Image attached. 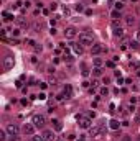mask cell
<instances>
[{"label":"cell","mask_w":140,"mask_h":141,"mask_svg":"<svg viewBox=\"0 0 140 141\" xmlns=\"http://www.w3.org/2000/svg\"><path fill=\"white\" fill-rule=\"evenodd\" d=\"M79 43L83 44V46H92L94 44V35L91 30H86L84 33L79 35Z\"/></svg>","instance_id":"obj_1"},{"label":"cell","mask_w":140,"mask_h":141,"mask_svg":"<svg viewBox=\"0 0 140 141\" xmlns=\"http://www.w3.org/2000/svg\"><path fill=\"white\" fill-rule=\"evenodd\" d=\"M111 26H112V33H114V36H117V38L124 36V28L120 26V23H119L117 20H114V21H112Z\"/></svg>","instance_id":"obj_2"},{"label":"cell","mask_w":140,"mask_h":141,"mask_svg":"<svg viewBox=\"0 0 140 141\" xmlns=\"http://www.w3.org/2000/svg\"><path fill=\"white\" fill-rule=\"evenodd\" d=\"M31 123H33L36 128H43V126L46 125V118H45V115H33Z\"/></svg>","instance_id":"obj_3"},{"label":"cell","mask_w":140,"mask_h":141,"mask_svg":"<svg viewBox=\"0 0 140 141\" xmlns=\"http://www.w3.org/2000/svg\"><path fill=\"white\" fill-rule=\"evenodd\" d=\"M13 66H15V59H13V56L7 54V56L3 57V69H5V71H10V69H13Z\"/></svg>","instance_id":"obj_4"},{"label":"cell","mask_w":140,"mask_h":141,"mask_svg":"<svg viewBox=\"0 0 140 141\" xmlns=\"http://www.w3.org/2000/svg\"><path fill=\"white\" fill-rule=\"evenodd\" d=\"M35 128H36V126H35L33 123H25L23 128H21V133L27 135V136H33V135H35Z\"/></svg>","instance_id":"obj_5"},{"label":"cell","mask_w":140,"mask_h":141,"mask_svg":"<svg viewBox=\"0 0 140 141\" xmlns=\"http://www.w3.org/2000/svg\"><path fill=\"white\" fill-rule=\"evenodd\" d=\"M77 120H79V126H81L83 130L91 128V118H89V116H81V115H77Z\"/></svg>","instance_id":"obj_6"},{"label":"cell","mask_w":140,"mask_h":141,"mask_svg":"<svg viewBox=\"0 0 140 141\" xmlns=\"http://www.w3.org/2000/svg\"><path fill=\"white\" fill-rule=\"evenodd\" d=\"M18 131H20V128H18L17 123H8V125H7V133H8L10 136H17Z\"/></svg>","instance_id":"obj_7"},{"label":"cell","mask_w":140,"mask_h":141,"mask_svg":"<svg viewBox=\"0 0 140 141\" xmlns=\"http://www.w3.org/2000/svg\"><path fill=\"white\" fill-rule=\"evenodd\" d=\"M101 131H102V125H97V126H91V128H89V135H91L92 138L101 136Z\"/></svg>","instance_id":"obj_8"},{"label":"cell","mask_w":140,"mask_h":141,"mask_svg":"<svg viewBox=\"0 0 140 141\" xmlns=\"http://www.w3.org/2000/svg\"><path fill=\"white\" fill-rule=\"evenodd\" d=\"M76 35H77V31H76L74 26H68V28L64 30V36L68 38V39H73V38H76Z\"/></svg>","instance_id":"obj_9"},{"label":"cell","mask_w":140,"mask_h":141,"mask_svg":"<svg viewBox=\"0 0 140 141\" xmlns=\"http://www.w3.org/2000/svg\"><path fill=\"white\" fill-rule=\"evenodd\" d=\"M102 51H105V48H104L102 44H92V46H91V54H94V56H96V54H101Z\"/></svg>","instance_id":"obj_10"},{"label":"cell","mask_w":140,"mask_h":141,"mask_svg":"<svg viewBox=\"0 0 140 141\" xmlns=\"http://www.w3.org/2000/svg\"><path fill=\"white\" fill-rule=\"evenodd\" d=\"M41 136H43V140H45V141H55V140H56L55 133H53V131H49V130H45Z\"/></svg>","instance_id":"obj_11"},{"label":"cell","mask_w":140,"mask_h":141,"mask_svg":"<svg viewBox=\"0 0 140 141\" xmlns=\"http://www.w3.org/2000/svg\"><path fill=\"white\" fill-rule=\"evenodd\" d=\"M71 48L74 49V53H76V54H83L84 46L81 44V43H71Z\"/></svg>","instance_id":"obj_12"},{"label":"cell","mask_w":140,"mask_h":141,"mask_svg":"<svg viewBox=\"0 0 140 141\" xmlns=\"http://www.w3.org/2000/svg\"><path fill=\"white\" fill-rule=\"evenodd\" d=\"M119 126H120V123L117 122V120H111L109 122V128L111 130H119Z\"/></svg>","instance_id":"obj_13"},{"label":"cell","mask_w":140,"mask_h":141,"mask_svg":"<svg viewBox=\"0 0 140 141\" xmlns=\"http://www.w3.org/2000/svg\"><path fill=\"white\" fill-rule=\"evenodd\" d=\"M63 94L66 95V98H69V97L73 95V89H71V85H66L64 90H63Z\"/></svg>","instance_id":"obj_14"},{"label":"cell","mask_w":140,"mask_h":141,"mask_svg":"<svg viewBox=\"0 0 140 141\" xmlns=\"http://www.w3.org/2000/svg\"><path fill=\"white\" fill-rule=\"evenodd\" d=\"M111 17L114 20H120L122 18V13L119 12V10H112V12H111Z\"/></svg>","instance_id":"obj_15"},{"label":"cell","mask_w":140,"mask_h":141,"mask_svg":"<svg viewBox=\"0 0 140 141\" xmlns=\"http://www.w3.org/2000/svg\"><path fill=\"white\" fill-rule=\"evenodd\" d=\"M17 23H18L21 28H28V26H30V25H28V21H27V20H23L21 17H20V18H17Z\"/></svg>","instance_id":"obj_16"},{"label":"cell","mask_w":140,"mask_h":141,"mask_svg":"<svg viewBox=\"0 0 140 141\" xmlns=\"http://www.w3.org/2000/svg\"><path fill=\"white\" fill-rule=\"evenodd\" d=\"M104 61L101 59V57H94V67H102Z\"/></svg>","instance_id":"obj_17"},{"label":"cell","mask_w":140,"mask_h":141,"mask_svg":"<svg viewBox=\"0 0 140 141\" xmlns=\"http://www.w3.org/2000/svg\"><path fill=\"white\" fill-rule=\"evenodd\" d=\"M53 123H55V130L56 131H61V130H63V125H61L59 120H53Z\"/></svg>","instance_id":"obj_18"},{"label":"cell","mask_w":140,"mask_h":141,"mask_svg":"<svg viewBox=\"0 0 140 141\" xmlns=\"http://www.w3.org/2000/svg\"><path fill=\"white\" fill-rule=\"evenodd\" d=\"M33 51H35V53H41V51H43V46H41L40 43H35V44H33Z\"/></svg>","instance_id":"obj_19"},{"label":"cell","mask_w":140,"mask_h":141,"mask_svg":"<svg viewBox=\"0 0 140 141\" xmlns=\"http://www.w3.org/2000/svg\"><path fill=\"white\" fill-rule=\"evenodd\" d=\"M125 23H127V25H129V26H132V25H133V23H135V18H133V17H125Z\"/></svg>","instance_id":"obj_20"},{"label":"cell","mask_w":140,"mask_h":141,"mask_svg":"<svg viewBox=\"0 0 140 141\" xmlns=\"http://www.w3.org/2000/svg\"><path fill=\"white\" fill-rule=\"evenodd\" d=\"M92 72H94V75H97V77H99V75H102V69H101V67H94Z\"/></svg>","instance_id":"obj_21"},{"label":"cell","mask_w":140,"mask_h":141,"mask_svg":"<svg viewBox=\"0 0 140 141\" xmlns=\"http://www.w3.org/2000/svg\"><path fill=\"white\" fill-rule=\"evenodd\" d=\"M2 17H3V18H5V20H13V18H15L13 15H10L8 12H3V13H2Z\"/></svg>","instance_id":"obj_22"},{"label":"cell","mask_w":140,"mask_h":141,"mask_svg":"<svg viewBox=\"0 0 140 141\" xmlns=\"http://www.w3.org/2000/svg\"><path fill=\"white\" fill-rule=\"evenodd\" d=\"M129 44H130V48H132V49H139V41H137V39H133V41H130Z\"/></svg>","instance_id":"obj_23"},{"label":"cell","mask_w":140,"mask_h":141,"mask_svg":"<svg viewBox=\"0 0 140 141\" xmlns=\"http://www.w3.org/2000/svg\"><path fill=\"white\" fill-rule=\"evenodd\" d=\"M43 26H45V25H43V23H40V21H36V23L33 25V28L36 30V31H40V30H43Z\"/></svg>","instance_id":"obj_24"},{"label":"cell","mask_w":140,"mask_h":141,"mask_svg":"<svg viewBox=\"0 0 140 141\" xmlns=\"http://www.w3.org/2000/svg\"><path fill=\"white\" fill-rule=\"evenodd\" d=\"M0 141H7V131L0 130Z\"/></svg>","instance_id":"obj_25"},{"label":"cell","mask_w":140,"mask_h":141,"mask_svg":"<svg viewBox=\"0 0 140 141\" xmlns=\"http://www.w3.org/2000/svg\"><path fill=\"white\" fill-rule=\"evenodd\" d=\"M74 8H76V12H79V13H81V12H84V5H83V3H76Z\"/></svg>","instance_id":"obj_26"},{"label":"cell","mask_w":140,"mask_h":141,"mask_svg":"<svg viewBox=\"0 0 140 141\" xmlns=\"http://www.w3.org/2000/svg\"><path fill=\"white\" fill-rule=\"evenodd\" d=\"M130 67H132V69H139L140 62H137V61H130Z\"/></svg>","instance_id":"obj_27"},{"label":"cell","mask_w":140,"mask_h":141,"mask_svg":"<svg viewBox=\"0 0 140 141\" xmlns=\"http://www.w3.org/2000/svg\"><path fill=\"white\" fill-rule=\"evenodd\" d=\"M122 8H124V2H115V10H119V12H120Z\"/></svg>","instance_id":"obj_28"},{"label":"cell","mask_w":140,"mask_h":141,"mask_svg":"<svg viewBox=\"0 0 140 141\" xmlns=\"http://www.w3.org/2000/svg\"><path fill=\"white\" fill-rule=\"evenodd\" d=\"M63 13H64L66 17H69V15H71V10L68 8V7H63Z\"/></svg>","instance_id":"obj_29"},{"label":"cell","mask_w":140,"mask_h":141,"mask_svg":"<svg viewBox=\"0 0 140 141\" xmlns=\"http://www.w3.org/2000/svg\"><path fill=\"white\" fill-rule=\"evenodd\" d=\"M25 44H28V46H33V44H35V41H33V39H30V38H27V39H25Z\"/></svg>","instance_id":"obj_30"},{"label":"cell","mask_w":140,"mask_h":141,"mask_svg":"<svg viewBox=\"0 0 140 141\" xmlns=\"http://www.w3.org/2000/svg\"><path fill=\"white\" fill-rule=\"evenodd\" d=\"M12 35H13V36H18L20 35V28H13L12 30Z\"/></svg>","instance_id":"obj_31"},{"label":"cell","mask_w":140,"mask_h":141,"mask_svg":"<svg viewBox=\"0 0 140 141\" xmlns=\"http://www.w3.org/2000/svg\"><path fill=\"white\" fill-rule=\"evenodd\" d=\"M48 84H49V85H56V84H58V80H56L55 77H51V79L48 80Z\"/></svg>","instance_id":"obj_32"},{"label":"cell","mask_w":140,"mask_h":141,"mask_svg":"<svg viewBox=\"0 0 140 141\" xmlns=\"http://www.w3.org/2000/svg\"><path fill=\"white\" fill-rule=\"evenodd\" d=\"M109 94V89H107V87H102V89H101V95H107Z\"/></svg>","instance_id":"obj_33"},{"label":"cell","mask_w":140,"mask_h":141,"mask_svg":"<svg viewBox=\"0 0 140 141\" xmlns=\"http://www.w3.org/2000/svg\"><path fill=\"white\" fill-rule=\"evenodd\" d=\"M105 66H107V67H115V62H114V61H107Z\"/></svg>","instance_id":"obj_34"},{"label":"cell","mask_w":140,"mask_h":141,"mask_svg":"<svg viewBox=\"0 0 140 141\" xmlns=\"http://www.w3.org/2000/svg\"><path fill=\"white\" fill-rule=\"evenodd\" d=\"M40 87H41V89L45 90V89H46V87H48V82H40Z\"/></svg>","instance_id":"obj_35"},{"label":"cell","mask_w":140,"mask_h":141,"mask_svg":"<svg viewBox=\"0 0 140 141\" xmlns=\"http://www.w3.org/2000/svg\"><path fill=\"white\" fill-rule=\"evenodd\" d=\"M84 13H86L87 17H91V15H92V10H91V8H87V10H84Z\"/></svg>","instance_id":"obj_36"},{"label":"cell","mask_w":140,"mask_h":141,"mask_svg":"<svg viewBox=\"0 0 140 141\" xmlns=\"http://www.w3.org/2000/svg\"><path fill=\"white\" fill-rule=\"evenodd\" d=\"M33 141H45L43 136H33Z\"/></svg>","instance_id":"obj_37"},{"label":"cell","mask_w":140,"mask_h":141,"mask_svg":"<svg viewBox=\"0 0 140 141\" xmlns=\"http://www.w3.org/2000/svg\"><path fill=\"white\" fill-rule=\"evenodd\" d=\"M68 140H69V141H74V140H76V135H73V133H71V135L68 136Z\"/></svg>","instance_id":"obj_38"},{"label":"cell","mask_w":140,"mask_h":141,"mask_svg":"<svg viewBox=\"0 0 140 141\" xmlns=\"http://www.w3.org/2000/svg\"><path fill=\"white\" fill-rule=\"evenodd\" d=\"M49 8H51V10H56V8H58V3H55V2H53V3L49 5Z\"/></svg>","instance_id":"obj_39"},{"label":"cell","mask_w":140,"mask_h":141,"mask_svg":"<svg viewBox=\"0 0 140 141\" xmlns=\"http://www.w3.org/2000/svg\"><path fill=\"white\" fill-rule=\"evenodd\" d=\"M8 141H20V138H18V135H17V136H12V138H10Z\"/></svg>","instance_id":"obj_40"},{"label":"cell","mask_w":140,"mask_h":141,"mask_svg":"<svg viewBox=\"0 0 140 141\" xmlns=\"http://www.w3.org/2000/svg\"><path fill=\"white\" fill-rule=\"evenodd\" d=\"M91 85H92V89H94V87H97V85H99V82H97V80H96V79H94L92 82H91Z\"/></svg>","instance_id":"obj_41"},{"label":"cell","mask_w":140,"mask_h":141,"mask_svg":"<svg viewBox=\"0 0 140 141\" xmlns=\"http://www.w3.org/2000/svg\"><path fill=\"white\" fill-rule=\"evenodd\" d=\"M38 98H40V100H45V98H46V95H45V94H43V92H41V94L38 95Z\"/></svg>","instance_id":"obj_42"},{"label":"cell","mask_w":140,"mask_h":141,"mask_svg":"<svg viewBox=\"0 0 140 141\" xmlns=\"http://www.w3.org/2000/svg\"><path fill=\"white\" fill-rule=\"evenodd\" d=\"M135 122L140 123V112H137V115H135Z\"/></svg>","instance_id":"obj_43"},{"label":"cell","mask_w":140,"mask_h":141,"mask_svg":"<svg viewBox=\"0 0 140 141\" xmlns=\"http://www.w3.org/2000/svg\"><path fill=\"white\" fill-rule=\"evenodd\" d=\"M124 82H125V80H124L122 77H119V79H117V84H119V85H122V84H124Z\"/></svg>","instance_id":"obj_44"},{"label":"cell","mask_w":140,"mask_h":141,"mask_svg":"<svg viewBox=\"0 0 140 141\" xmlns=\"http://www.w3.org/2000/svg\"><path fill=\"white\" fill-rule=\"evenodd\" d=\"M87 75H89V71H87V69H84V71H83V77H87Z\"/></svg>","instance_id":"obj_45"},{"label":"cell","mask_w":140,"mask_h":141,"mask_svg":"<svg viewBox=\"0 0 140 141\" xmlns=\"http://www.w3.org/2000/svg\"><path fill=\"white\" fill-rule=\"evenodd\" d=\"M89 85H91V82H87V80H84L83 82V87H89Z\"/></svg>","instance_id":"obj_46"},{"label":"cell","mask_w":140,"mask_h":141,"mask_svg":"<svg viewBox=\"0 0 140 141\" xmlns=\"http://www.w3.org/2000/svg\"><path fill=\"white\" fill-rule=\"evenodd\" d=\"M20 5H21V2H15V5H13V8H18Z\"/></svg>","instance_id":"obj_47"},{"label":"cell","mask_w":140,"mask_h":141,"mask_svg":"<svg viewBox=\"0 0 140 141\" xmlns=\"http://www.w3.org/2000/svg\"><path fill=\"white\" fill-rule=\"evenodd\" d=\"M49 35H53V36H55V35H56V30L51 28V30H49Z\"/></svg>","instance_id":"obj_48"},{"label":"cell","mask_w":140,"mask_h":141,"mask_svg":"<svg viewBox=\"0 0 140 141\" xmlns=\"http://www.w3.org/2000/svg\"><path fill=\"white\" fill-rule=\"evenodd\" d=\"M135 72H137V75H140V67L139 69H135Z\"/></svg>","instance_id":"obj_49"},{"label":"cell","mask_w":140,"mask_h":141,"mask_svg":"<svg viewBox=\"0 0 140 141\" xmlns=\"http://www.w3.org/2000/svg\"><path fill=\"white\" fill-rule=\"evenodd\" d=\"M76 141H84V138H79V140H76Z\"/></svg>","instance_id":"obj_50"},{"label":"cell","mask_w":140,"mask_h":141,"mask_svg":"<svg viewBox=\"0 0 140 141\" xmlns=\"http://www.w3.org/2000/svg\"><path fill=\"white\" fill-rule=\"evenodd\" d=\"M137 36H139V39H140V31H139V33H137Z\"/></svg>","instance_id":"obj_51"},{"label":"cell","mask_w":140,"mask_h":141,"mask_svg":"<svg viewBox=\"0 0 140 141\" xmlns=\"http://www.w3.org/2000/svg\"><path fill=\"white\" fill-rule=\"evenodd\" d=\"M132 2H137V0H132Z\"/></svg>","instance_id":"obj_52"},{"label":"cell","mask_w":140,"mask_h":141,"mask_svg":"<svg viewBox=\"0 0 140 141\" xmlns=\"http://www.w3.org/2000/svg\"><path fill=\"white\" fill-rule=\"evenodd\" d=\"M139 100H140V98H139Z\"/></svg>","instance_id":"obj_53"}]
</instances>
